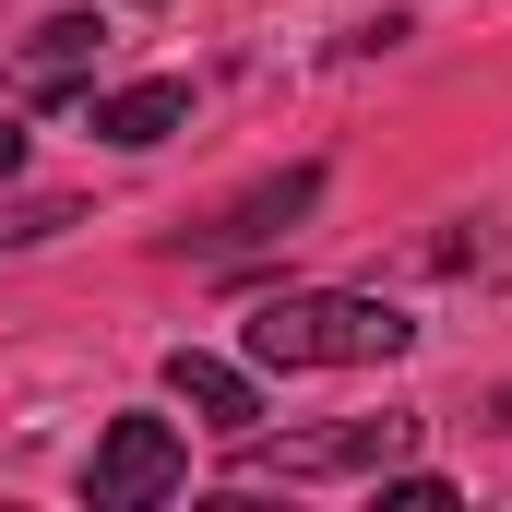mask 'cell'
Here are the masks:
<instances>
[{"label": "cell", "mask_w": 512, "mask_h": 512, "mask_svg": "<svg viewBox=\"0 0 512 512\" xmlns=\"http://www.w3.org/2000/svg\"><path fill=\"white\" fill-rule=\"evenodd\" d=\"M239 346H251V370H382L417 346V322L358 286H286L239 322Z\"/></svg>", "instance_id": "6da1fadb"}, {"label": "cell", "mask_w": 512, "mask_h": 512, "mask_svg": "<svg viewBox=\"0 0 512 512\" xmlns=\"http://www.w3.org/2000/svg\"><path fill=\"white\" fill-rule=\"evenodd\" d=\"M405 441H417V417H334V429H286V441L239 429V477H382Z\"/></svg>", "instance_id": "7a4b0ae2"}, {"label": "cell", "mask_w": 512, "mask_h": 512, "mask_svg": "<svg viewBox=\"0 0 512 512\" xmlns=\"http://www.w3.org/2000/svg\"><path fill=\"white\" fill-rule=\"evenodd\" d=\"M191 489V441L167 417H108L96 429V465H84V501L96 512H155Z\"/></svg>", "instance_id": "3957f363"}, {"label": "cell", "mask_w": 512, "mask_h": 512, "mask_svg": "<svg viewBox=\"0 0 512 512\" xmlns=\"http://www.w3.org/2000/svg\"><path fill=\"white\" fill-rule=\"evenodd\" d=\"M310 203H322V167H286V179L239 191V203H227V215H215V227H203L191 251H203V262H239V251H262V239H286V227H298Z\"/></svg>", "instance_id": "277c9868"}, {"label": "cell", "mask_w": 512, "mask_h": 512, "mask_svg": "<svg viewBox=\"0 0 512 512\" xmlns=\"http://www.w3.org/2000/svg\"><path fill=\"white\" fill-rule=\"evenodd\" d=\"M96 143H120V155H143V143H167V131H191V84L179 72H155V84H108L96 108Z\"/></svg>", "instance_id": "5b68a950"}, {"label": "cell", "mask_w": 512, "mask_h": 512, "mask_svg": "<svg viewBox=\"0 0 512 512\" xmlns=\"http://www.w3.org/2000/svg\"><path fill=\"white\" fill-rule=\"evenodd\" d=\"M167 393H179V405H191L203 429H227V441H239V429L262 417L251 370H227V358H203V346H179V358H167Z\"/></svg>", "instance_id": "8992f818"}, {"label": "cell", "mask_w": 512, "mask_h": 512, "mask_svg": "<svg viewBox=\"0 0 512 512\" xmlns=\"http://www.w3.org/2000/svg\"><path fill=\"white\" fill-rule=\"evenodd\" d=\"M96 36H108L96 12H48V24H36V48H24V72H12V96H72V84H84V60H96Z\"/></svg>", "instance_id": "52a82bcc"}, {"label": "cell", "mask_w": 512, "mask_h": 512, "mask_svg": "<svg viewBox=\"0 0 512 512\" xmlns=\"http://www.w3.org/2000/svg\"><path fill=\"white\" fill-rule=\"evenodd\" d=\"M72 227V203H12L0 215V251H36V239H60Z\"/></svg>", "instance_id": "ba28073f"}, {"label": "cell", "mask_w": 512, "mask_h": 512, "mask_svg": "<svg viewBox=\"0 0 512 512\" xmlns=\"http://www.w3.org/2000/svg\"><path fill=\"white\" fill-rule=\"evenodd\" d=\"M382 512H453V477H382Z\"/></svg>", "instance_id": "9c48e42d"}, {"label": "cell", "mask_w": 512, "mask_h": 512, "mask_svg": "<svg viewBox=\"0 0 512 512\" xmlns=\"http://www.w3.org/2000/svg\"><path fill=\"white\" fill-rule=\"evenodd\" d=\"M12 167H24V120L0 108V179H12Z\"/></svg>", "instance_id": "30bf717a"}, {"label": "cell", "mask_w": 512, "mask_h": 512, "mask_svg": "<svg viewBox=\"0 0 512 512\" xmlns=\"http://www.w3.org/2000/svg\"><path fill=\"white\" fill-rule=\"evenodd\" d=\"M489 429H512V382H501V393H489Z\"/></svg>", "instance_id": "8fae6325"}]
</instances>
